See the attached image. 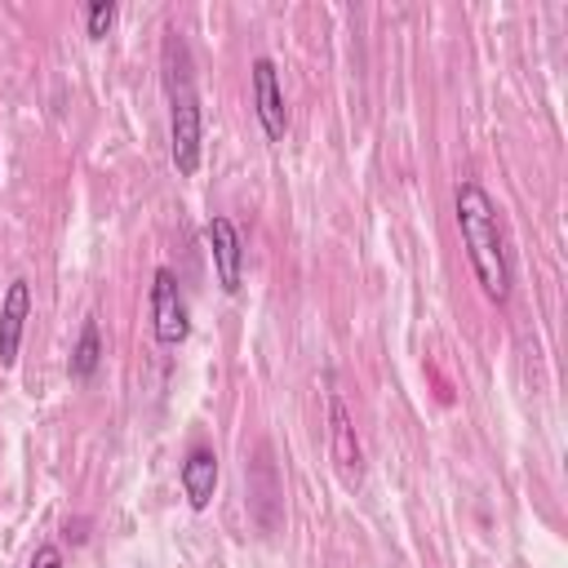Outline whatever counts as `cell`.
Instances as JSON below:
<instances>
[{"label":"cell","instance_id":"6da1fadb","mask_svg":"<svg viewBox=\"0 0 568 568\" xmlns=\"http://www.w3.org/2000/svg\"><path fill=\"white\" fill-rule=\"evenodd\" d=\"M458 227H462L471 267L480 276V289L493 302H506L511 298V262H506L497 210H493V201H489V192L480 182H462L458 186Z\"/></svg>","mask_w":568,"mask_h":568},{"label":"cell","instance_id":"7a4b0ae2","mask_svg":"<svg viewBox=\"0 0 568 568\" xmlns=\"http://www.w3.org/2000/svg\"><path fill=\"white\" fill-rule=\"evenodd\" d=\"M164 85H169V142H173V164L178 173L192 178L201 169V133H205V116H201V98H196V81H192V58L178 36L164 41Z\"/></svg>","mask_w":568,"mask_h":568},{"label":"cell","instance_id":"3957f363","mask_svg":"<svg viewBox=\"0 0 568 568\" xmlns=\"http://www.w3.org/2000/svg\"><path fill=\"white\" fill-rule=\"evenodd\" d=\"M151 324H156V337L164 346H178L186 337V329H192L186 324V302H182L178 280H173L169 267H160L156 280H151Z\"/></svg>","mask_w":568,"mask_h":568},{"label":"cell","instance_id":"277c9868","mask_svg":"<svg viewBox=\"0 0 568 568\" xmlns=\"http://www.w3.org/2000/svg\"><path fill=\"white\" fill-rule=\"evenodd\" d=\"M254 103H258V120H262L267 138L280 142L285 129H289V111H285V94H280V76H276L271 58L254 63Z\"/></svg>","mask_w":568,"mask_h":568},{"label":"cell","instance_id":"5b68a950","mask_svg":"<svg viewBox=\"0 0 568 568\" xmlns=\"http://www.w3.org/2000/svg\"><path fill=\"white\" fill-rule=\"evenodd\" d=\"M210 236V249H214V267H218V280L227 293H240V276H245V245H240V232L232 218H210L205 227Z\"/></svg>","mask_w":568,"mask_h":568},{"label":"cell","instance_id":"8992f818","mask_svg":"<svg viewBox=\"0 0 568 568\" xmlns=\"http://www.w3.org/2000/svg\"><path fill=\"white\" fill-rule=\"evenodd\" d=\"M28 311H32V289H28V280H14L10 293H6V307H0V364H6V368L19 360Z\"/></svg>","mask_w":568,"mask_h":568},{"label":"cell","instance_id":"52a82bcc","mask_svg":"<svg viewBox=\"0 0 568 568\" xmlns=\"http://www.w3.org/2000/svg\"><path fill=\"white\" fill-rule=\"evenodd\" d=\"M329 422H333V462H337L342 480L355 489L364 480V453H360V440H355V427H351V414L342 400L329 405Z\"/></svg>","mask_w":568,"mask_h":568},{"label":"cell","instance_id":"ba28073f","mask_svg":"<svg viewBox=\"0 0 568 568\" xmlns=\"http://www.w3.org/2000/svg\"><path fill=\"white\" fill-rule=\"evenodd\" d=\"M182 489H186V502L196 511H205L214 502V489H218V458L210 449H196L192 458L182 462Z\"/></svg>","mask_w":568,"mask_h":568},{"label":"cell","instance_id":"9c48e42d","mask_svg":"<svg viewBox=\"0 0 568 568\" xmlns=\"http://www.w3.org/2000/svg\"><path fill=\"white\" fill-rule=\"evenodd\" d=\"M98 355H103V346H98V324H94V320H85V329H81V346H76V355H72V377H94Z\"/></svg>","mask_w":568,"mask_h":568},{"label":"cell","instance_id":"30bf717a","mask_svg":"<svg viewBox=\"0 0 568 568\" xmlns=\"http://www.w3.org/2000/svg\"><path fill=\"white\" fill-rule=\"evenodd\" d=\"M111 23H116V6H111V0H98V6H89V14H85V32H89L94 41H103V36L111 32Z\"/></svg>","mask_w":568,"mask_h":568},{"label":"cell","instance_id":"8fae6325","mask_svg":"<svg viewBox=\"0 0 568 568\" xmlns=\"http://www.w3.org/2000/svg\"><path fill=\"white\" fill-rule=\"evenodd\" d=\"M32 568H63V555H58L54 546H41L36 559H32Z\"/></svg>","mask_w":568,"mask_h":568},{"label":"cell","instance_id":"7c38bea8","mask_svg":"<svg viewBox=\"0 0 568 568\" xmlns=\"http://www.w3.org/2000/svg\"><path fill=\"white\" fill-rule=\"evenodd\" d=\"M67 537H76V542H85V519H76V524H67Z\"/></svg>","mask_w":568,"mask_h":568}]
</instances>
